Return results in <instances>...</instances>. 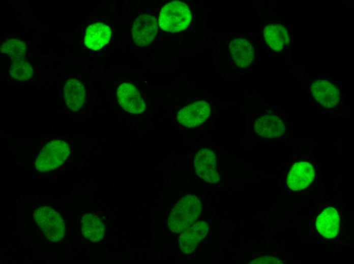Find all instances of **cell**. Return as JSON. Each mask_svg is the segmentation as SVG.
Masks as SVG:
<instances>
[{
	"label": "cell",
	"mask_w": 354,
	"mask_h": 264,
	"mask_svg": "<svg viewBox=\"0 0 354 264\" xmlns=\"http://www.w3.org/2000/svg\"><path fill=\"white\" fill-rule=\"evenodd\" d=\"M201 209V203L196 196L183 197L170 212L167 221L169 229L174 233L185 230L198 218Z\"/></svg>",
	"instance_id": "obj_1"
},
{
	"label": "cell",
	"mask_w": 354,
	"mask_h": 264,
	"mask_svg": "<svg viewBox=\"0 0 354 264\" xmlns=\"http://www.w3.org/2000/svg\"><path fill=\"white\" fill-rule=\"evenodd\" d=\"M192 16L188 5L181 1H172L164 5L159 16V25L164 31L174 33L185 30Z\"/></svg>",
	"instance_id": "obj_2"
},
{
	"label": "cell",
	"mask_w": 354,
	"mask_h": 264,
	"mask_svg": "<svg viewBox=\"0 0 354 264\" xmlns=\"http://www.w3.org/2000/svg\"><path fill=\"white\" fill-rule=\"evenodd\" d=\"M212 111V98L203 97L191 101L181 107L176 113V120L184 127H197L209 120Z\"/></svg>",
	"instance_id": "obj_3"
},
{
	"label": "cell",
	"mask_w": 354,
	"mask_h": 264,
	"mask_svg": "<svg viewBox=\"0 0 354 264\" xmlns=\"http://www.w3.org/2000/svg\"><path fill=\"white\" fill-rule=\"evenodd\" d=\"M34 218L48 240L56 242L64 237L65 222L59 213L52 208L41 206L34 211Z\"/></svg>",
	"instance_id": "obj_4"
},
{
	"label": "cell",
	"mask_w": 354,
	"mask_h": 264,
	"mask_svg": "<svg viewBox=\"0 0 354 264\" xmlns=\"http://www.w3.org/2000/svg\"><path fill=\"white\" fill-rule=\"evenodd\" d=\"M70 153V148L65 141L55 140L47 143L38 155L35 165L40 172L53 170L65 162Z\"/></svg>",
	"instance_id": "obj_5"
},
{
	"label": "cell",
	"mask_w": 354,
	"mask_h": 264,
	"mask_svg": "<svg viewBox=\"0 0 354 264\" xmlns=\"http://www.w3.org/2000/svg\"><path fill=\"white\" fill-rule=\"evenodd\" d=\"M194 168L197 176L209 184L218 183L221 180L217 166V153L212 147L199 148L194 156Z\"/></svg>",
	"instance_id": "obj_6"
},
{
	"label": "cell",
	"mask_w": 354,
	"mask_h": 264,
	"mask_svg": "<svg viewBox=\"0 0 354 264\" xmlns=\"http://www.w3.org/2000/svg\"><path fill=\"white\" fill-rule=\"evenodd\" d=\"M316 232L328 240L336 239L341 229V216L337 206L329 205L324 207L314 220Z\"/></svg>",
	"instance_id": "obj_7"
},
{
	"label": "cell",
	"mask_w": 354,
	"mask_h": 264,
	"mask_svg": "<svg viewBox=\"0 0 354 264\" xmlns=\"http://www.w3.org/2000/svg\"><path fill=\"white\" fill-rule=\"evenodd\" d=\"M315 175L314 165L309 161L297 160L291 166L286 177V185L292 192H299L308 188Z\"/></svg>",
	"instance_id": "obj_8"
},
{
	"label": "cell",
	"mask_w": 354,
	"mask_h": 264,
	"mask_svg": "<svg viewBox=\"0 0 354 264\" xmlns=\"http://www.w3.org/2000/svg\"><path fill=\"white\" fill-rule=\"evenodd\" d=\"M253 128L255 133L262 138L274 139L284 134L286 125L281 117L267 112L260 114L254 118Z\"/></svg>",
	"instance_id": "obj_9"
},
{
	"label": "cell",
	"mask_w": 354,
	"mask_h": 264,
	"mask_svg": "<svg viewBox=\"0 0 354 264\" xmlns=\"http://www.w3.org/2000/svg\"><path fill=\"white\" fill-rule=\"evenodd\" d=\"M157 30L156 17L149 14H141L135 19L132 27L133 41L138 46H146L155 39Z\"/></svg>",
	"instance_id": "obj_10"
},
{
	"label": "cell",
	"mask_w": 354,
	"mask_h": 264,
	"mask_svg": "<svg viewBox=\"0 0 354 264\" xmlns=\"http://www.w3.org/2000/svg\"><path fill=\"white\" fill-rule=\"evenodd\" d=\"M228 50L231 58L239 68L246 69L253 63L255 50L252 42L245 37H237L232 40Z\"/></svg>",
	"instance_id": "obj_11"
},
{
	"label": "cell",
	"mask_w": 354,
	"mask_h": 264,
	"mask_svg": "<svg viewBox=\"0 0 354 264\" xmlns=\"http://www.w3.org/2000/svg\"><path fill=\"white\" fill-rule=\"evenodd\" d=\"M116 96L119 105L128 112L139 114L145 109V103L139 91L130 83L121 84L116 91Z\"/></svg>",
	"instance_id": "obj_12"
},
{
	"label": "cell",
	"mask_w": 354,
	"mask_h": 264,
	"mask_svg": "<svg viewBox=\"0 0 354 264\" xmlns=\"http://www.w3.org/2000/svg\"><path fill=\"white\" fill-rule=\"evenodd\" d=\"M310 89L316 101L324 108H334L340 102L339 88L334 83L328 80L318 79L314 81Z\"/></svg>",
	"instance_id": "obj_13"
},
{
	"label": "cell",
	"mask_w": 354,
	"mask_h": 264,
	"mask_svg": "<svg viewBox=\"0 0 354 264\" xmlns=\"http://www.w3.org/2000/svg\"><path fill=\"white\" fill-rule=\"evenodd\" d=\"M208 231V224L203 221H198L187 228L179 238L181 250L186 254L192 253L205 237Z\"/></svg>",
	"instance_id": "obj_14"
},
{
	"label": "cell",
	"mask_w": 354,
	"mask_h": 264,
	"mask_svg": "<svg viewBox=\"0 0 354 264\" xmlns=\"http://www.w3.org/2000/svg\"><path fill=\"white\" fill-rule=\"evenodd\" d=\"M111 36V30L107 24L102 22L94 23L86 27L84 43L91 50H99L108 44Z\"/></svg>",
	"instance_id": "obj_15"
},
{
	"label": "cell",
	"mask_w": 354,
	"mask_h": 264,
	"mask_svg": "<svg viewBox=\"0 0 354 264\" xmlns=\"http://www.w3.org/2000/svg\"><path fill=\"white\" fill-rule=\"evenodd\" d=\"M64 97L66 105L70 110H79L85 101L86 92L82 82L75 78L68 79L65 84Z\"/></svg>",
	"instance_id": "obj_16"
},
{
	"label": "cell",
	"mask_w": 354,
	"mask_h": 264,
	"mask_svg": "<svg viewBox=\"0 0 354 264\" xmlns=\"http://www.w3.org/2000/svg\"><path fill=\"white\" fill-rule=\"evenodd\" d=\"M263 38L268 46L273 50L279 52L283 50L289 42L288 31L283 25L270 24L263 31Z\"/></svg>",
	"instance_id": "obj_17"
},
{
	"label": "cell",
	"mask_w": 354,
	"mask_h": 264,
	"mask_svg": "<svg viewBox=\"0 0 354 264\" xmlns=\"http://www.w3.org/2000/svg\"><path fill=\"white\" fill-rule=\"evenodd\" d=\"M81 232L83 236L93 242H98L104 237L105 225L97 216L86 213L81 218Z\"/></svg>",
	"instance_id": "obj_18"
},
{
	"label": "cell",
	"mask_w": 354,
	"mask_h": 264,
	"mask_svg": "<svg viewBox=\"0 0 354 264\" xmlns=\"http://www.w3.org/2000/svg\"><path fill=\"white\" fill-rule=\"evenodd\" d=\"M1 50L12 61L23 59L26 54L27 46L23 40L11 38L3 43Z\"/></svg>",
	"instance_id": "obj_19"
},
{
	"label": "cell",
	"mask_w": 354,
	"mask_h": 264,
	"mask_svg": "<svg viewBox=\"0 0 354 264\" xmlns=\"http://www.w3.org/2000/svg\"><path fill=\"white\" fill-rule=\"evenodd\" d=\"M9 72L14 79L20 81L28 80L33 75L32 67L24 58L13 61Z\"/></svg>",
	"instance_id": "obj_20"
},
{
	"label": "cell",
	"mask_w": 354,
	"mask_h": 264,
	"mask_svg": "<svg viewBox=\"0 0 354 264\" xmlns=\"http://www.w3.org/2000/svg\"><path fill=\"white\" fill-rule=\"evenodd\" d=\"M283 261L278 257L271 256H263L254 259L249 262L253 264L283 263Z\"/></svg>",
	"instance_id": "obj_21"
}]
</instances>
